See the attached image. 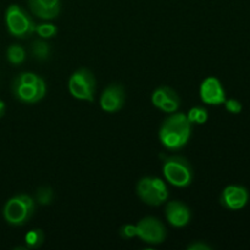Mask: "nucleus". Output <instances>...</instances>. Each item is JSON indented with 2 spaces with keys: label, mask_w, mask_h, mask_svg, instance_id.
I'll return each instance as SVG.
<instances>
[{
  "label": "nucleus",
  "mask_w": 250,
  "mask_h": 250,
  "mask_svg": "<svg viewBox=\"0 0 250 250\" xmlns=\"http://www.w3.org/2000/svg\"><path fill=\"white\" fill-rule=\"evenodd\" d=\"M188 250H211L212 247L209 246V244L204 243V242H200V241H197V242H193V243H190L189 246L187 247Z\"/></svg>",
  "instance_id": "25"
},
{
  "label": "nucleus",
  "mask_w": 250,
  "mask_h": 250,
  "mask_svg": "<svg viewBox=\"0 0 250 250\" xmlns=\"http://www.w3.org/2000/svg\"><path fill=\"white\" fill-rule=\"evenodd\" d=\"M68 90L75 99L93 102L97 90L94 73L84 67L75 71L68 80Z\"/></svg>",
  "instance_id": "6"
},
{
  "label": "nucleus",
  "mask_w": 250,
  "mask_h": 250,
  "mask_svg": "<svg viewBox=\"0 0 250 250\" xmlns=\"http://www.w3.org/2000/svg\"><path fill=\"white\" fill-rule=\"evenodd\" d=\"M186 115H187L188 121L192 124V126L193 125H204L209 117L207 109L203 106H193Z\"/></svg>",
  "instance_id": "17"
},
{
  "label": "nucleus",
  "mask_w": 250,
  "mask_h": 250,
  "mask_svg": "<svg viewBox=\"0 0 250 250\" xmlns=\"http://www.w3.org/2000/svg\"><path fill=\"white\" fill-rule=\"evenodd\" d=\"M163 173L170 185L177 188H186L192 185L194 172L187 158L181 155H161Z\"/></svg>",
  "instance_id": "2"
},
{
  "label": "nucleus",
  "mask_w": 250,
  "mask_h": 250,
  "mask_svg": "<svg viewBox=\"0 0 250 250\" xmlns=\"http://www.w3.org/2000/svg\"><path fill=\"white\" fill-rule=\"evenodd\" d=\"M165 216L171 226L181 229L189 224L192 219V211L185 203L180 200H172L166 204Z\"/></svg>",
  "instance_id": "12"
},
{
  "label": "nucleus",
  "mask_w": 250,
  "mask_h": 250,
  "mask_svg": "<svg viewBox=\"0 0 250 250\" xmlns=\"http://www.w3.org/2000/svg\"><path fill=\"white\" fill-rule=\"evenodd\" d=\"M171 87L168 85H161V87L156 88L155 90L151 94V103L155 107L160 109V106L163 105V103L167 99L168 95V90H170Z\"/></svg>",
  "instance_id": "19"
},
{
  "label": "nucleus",
  "mask_w": 250,
  "mask_h": 250,
  "mask_svg": "<svg viewBox=\"0 0 250 250\" xmlns=\"http://www.w3.org/2000/svg\"><path fill=\"white\" fill-rule=\"evenodd\" d=\"M120 236L124 239L134 238V237H137V226L132 224L124 225V226L120 229Z\"/></svg>",
  "instance_id": "24"
},
{
  "label": "nucleus",
  "mask_w": 250,
  "mask_h": 250,
  "mask_svg": "<svg viewBox=\"0 0 250 250\" xmlns=\"http://www.w3.org/2000/svg\"><path fill=\"white\" fill-rule=\"evenodd\" d=\"M5 110H6V106H5V103L0 99V119L5 115Z\"/></svg>",
  "instance_id": "26"
},
{
  "label": "nucleus",
  "mask_w": 250,
  "mask_h": 250,
  "mask_svg": "<svg viewBox=\"0 0 250 250\" xmlns=\"http://www.w3.org/2000/svg\"><path fill=\"white\" fill-rule=\"evenodd\" d=\"M137 226V237L144 243L156 246L165 242L166 229L163 222L153 216H146L138 221Z\"/></svg>",
  "instance_id": "7"
},
{
  "label": "nucleus",
  "mask_w": 250,
  "mask_h": 250,
  "mask_svg": "<svg viewBox=\"0 0 250 250\" xmlns=\"http://www.w3.org/2000/svg\"><path fill=\"white\" fill-rule=\"evenodd\" d=\"M55 194H54L53 188L49 187V186H43V187H39L36 192V203L39 205H50L53 203Z\"/></svg>",
  "instance_id": "18"
},
{
  "label": "nucleus",
  "mask_w": 250,
  "mask_h": 250,
  "mask_svg": "<svg viewBox=\"0 0 250 250\" xmlns=\"http://www.w3.org/2000/svg\"><path fill=\"white\" fill-rule=\"evenodd\" d=\"M11 89L15 99L23 104H36L46 94V84L42 77H39L33 84H22L14 81Z\"/></svg>",
  "instance_id": "8"
},
{
  "label": "nucleus",
  "mask_w": 250,
  "mask_h": 250,
  "mask_svg": "<svg viewBox=\"0 0 250 250\" xmlns=\"http://www.w3.org/2000/svg\"><path fill=\"white\" fill-rule=\"evenodd\" d=\"M249 202V192L246 187L238 185H229L224 188L220 195V203L227 210L237 211L242 210Z\"/></svg>",
  "instance_id": "11"
},
{
  "label": "nucleus",
  "mask_w": 250,
  "mask_h": 250,
  "mask_svg": "<svg viewBox=\"0 0 250 250\" xmlns=\"http://www.w3.org/2000/svg\"><path fill=\"white\" fill-rule=\"evenodd\" d=\"M192 136V124L183 112H173L166 117L159 129V139L167 150L177 151L187 146Z\"/></svg>",
  "instance_id": "1"
},
{
  "label": "nucleus",
  "mask_w": 250,
  "mask_h": 250,
  "mask_svg": "<svg viewBox=\"0 0 250 250\" xmlns=\"http://www.w3.org/2000/svg\"><path fill=\"white\" fill-rule=\"evenodd\" d=\"M199 97L204 104L222 105L226 100V92L221 81L217 77L210 76L202 82L199 88Z\"/></svg>",
  "instance_id": "10"
},
{
  "label": "nucleus",
  "mask_w": 250,
  "mask_h": 250,
  "mask_svg": "<svg viewBox=\"0 0 250 250\" xmlns=\"http://www.w3.org/2000/svg\"><path fill=\"white\" fill-rule=\"evenodd\" d=\"M38 78L39 76L33 72H22L20 73L19 76H16V77L14 78V81H16V82L19 83H22V84H33Z\"/></svg>",
  "instance_id": "23"
},
{
  "label": "nucleus",
  "mask_w": 250,
  "mask_h": 250,
  "mask_svg": "<svg viewBox=\"0 0 250 250\" xmlns=\"http://www.w3.org/2000/svg\"><path fill=\"white\" fill-rule=\"evenodd\" d=\"M181 105V98L180 95L175 98H168L165 102L163 103V105L160 106L161 111H164L165 114H173V112L177 111L180 109Z\"/></svg>",
  "instance_id": "21"
},
{
  "label": "nucleus",
  "mask_w": 250,
  "mask_h": 250,
  "mask_svg": "<svg viewBox=\"0 0 250 250\" xmlns=\"http://www.w3.org/2000/svg\"><path fill=\"white\" fill-rule=\"evenodd\" d=\"M36 32L38 36L43 39L53 38L58 33V28L53 23H41L36 26Z\"/></svg>",
  "instance_id": "20"
},
{
  "label": "nucleus",
  "mask_w": 250,
  "mask_h": 250,
  "mask_svg": "<svg viewBox=\"0 0 250 250\" xmlns=\"http://www.w3.org/2000/svg\"><path fill=\"white\" fill-rule=\"evenodd\" d=\"M6 58L7 61H9L11 65H21V63L26 60V50H24L21 45L12 44V45H10L9 48H7Z\"/></svg>",
  "instance_id": "15"
},
{
  "label": "nucleus",
  "mask_w": 250,
  "mask_h": 250,
  "mask_svg": "<svg viewBox=\"0 0 250 250\" xmlns=\"http://www.w3.org/2000/svg\"><path fill=\"white\" fill-rule=\"evenodd\" d=\"M126 100L124 85L120 83H111L103 90L100 95V107L103 111L115 114L124 107Z\"/></svg>",
  "instance_id": "9"
},
{
  "label": "nucleus",
  "mask_w": 250,
  "mask_h": 250,
  "mask_svg": "<svg viewBox=\"0 0 250 250\" xmlns=\"http://www.w3.org/2000/svg\"><path fill=\"white\" fill-rule=\"evenodd\" d=\"M36 211V200L27 194H17L10 198L4 205L2 215L5 221L11 226L26 225Z\"/></svg>",
  "instance_id": "3"
},
{
  "label": "nucleus",
  "mask_w": 250,
  "mask_h": 250,
  "mask_svg": "<svg viewBox=\"0 0 250 250\" xmlns=\"http://www.w3.org/2000/svg\"><path fill=\"white\" fill-rule=\"evenodd\" d=\"M225 109L229 112V114L233 115H238L241 114L242 110H243V105L239 100L237 99H226L224 103Z\"/></svg>",
  "instance_id": "22"
},
{
  "label": "nucleus",
  "mask_w": 250,
  "mask_h": 250,
  "mask_svg": "<svg viewBox=\"0 0 250 250\" xmlns=\"http://www.w3.org/2000/svg\"><path fill=\"white\" fill-rule=\"evenodd\" d=\"M34 16L42 20H54L60 14V0H28Z\"/></svg>",
  "instance_id": "13"
},
{
  "label": "nucleus",
  "mask_w": 250,
  "mask_h": 250,
  "mask_svg": "<svg viewBox=\"0 0 250 250\" xmlns=\"http://www.w3.org/2000/svg\"><path fill=\"white\" fill-rule=\"evenodd\" d=\"M45 234L41 229H33L24 236V242L28 249H37L44 243Z\"/></svg>",
  "instance_id": "16"
},
{
  "label": "nucleus",
  "mask_w": 250,
  "mask_h": 250,
  "mask_svg": "<svg viewBox=\"0 0 250 250\" xmlns=\"http://www.w3.org/2000/svg\"><path fill=\"white\" fill-rule=\"evenodd\" d=\"M31 54L36 60L46 61L51 55V46L48 42L42 39H36L31 45Z\"/></svg>",
  "instance_id": "14"
},
{
  "label": "nucleus",
  "mask_w": 250,
  "mask_h": 250,
  "mask_svg": "<svg viewBox=\"0 0 250 250\" xmlns=\"http://www.w3.org/2000/svg\"><path fill=\"white\" fill-rule=\"evenodd\" d=\"M7 31L16 38L24 39L36 32V23L28 14L19 5H10L5 12Z\"/></svg>",
  "instance_id": "5"
},
{
  "label": "nucleus",
  "mask_w": 250,
  "mask_h": 250,
  "mask_svg": "<svg viewBox=\"0 0 250 250\" xmlns=\"http://www.w3.org/2000/svg\"><path fill=\"white\" fill-rule=\"evenodd\" d=\"M137 195L139 199L150 207H159L168 199V189L166 183L160 177L141 178L137 183Z\"/></svg>",
  "instance_id": "4"
}]
</instances>
